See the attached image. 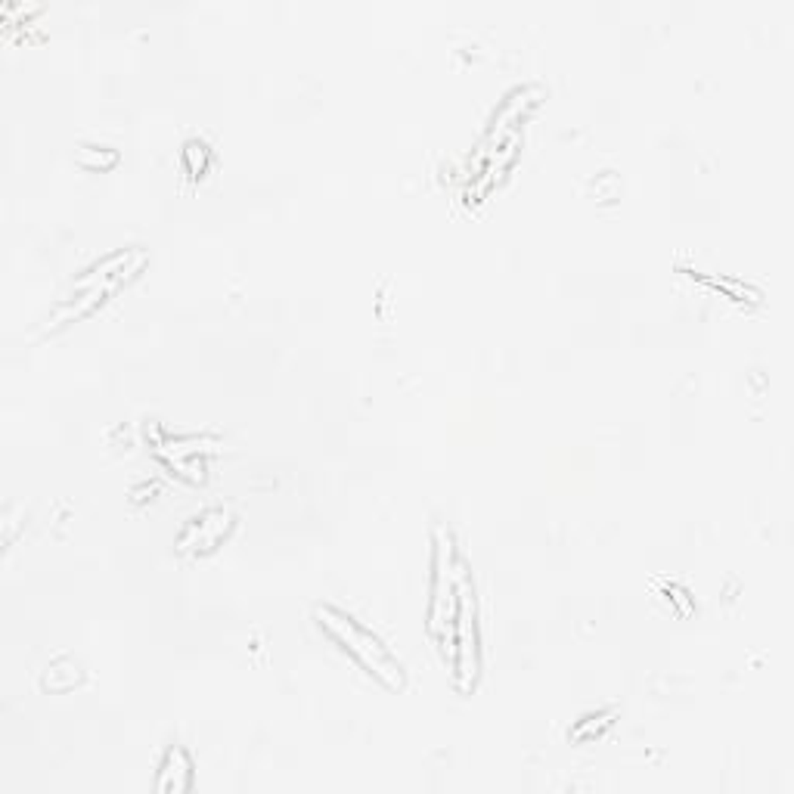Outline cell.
Here are the masks:
<instances>
[{"instance_id": "cell-2", "label": "cell", "mask_w": 794, "mask_h": 794, "mask_svg": "<svg viewBox=\"0 0 794 794\" xmlns=\"http://www.w3.org/2000/svg\"><path fill=\"white\" fill-rule=\"evenodd\" d=\"M317 624L329 639L341 645L367 674H373L388 689H403L407 686V668L403 661L382 643L369 627H363L354 615L335 608V605H320Z\"/></svg>"}, {"instance_id": "cell-3", "label": "cell", "mask_w": 794, "mask_h": 794, "mask_svg": "<svg viewBox=\"0 0 794 794\" xmlns=\"http://www.w3.org/2000/svg\"><path fill=\"white\" fill-rule=\"evenodd\" d=\"M171 776H184V779H190V782H193V760L184 748H177V745H174V748H168V755L159 766V779H156L159 791H168Z\"/></svg>"}, {"instance_id": "cell-5", "label": "cell", "mask_w": 794, "mask_h": 794, "mask_svg": "<svg viewBox=\"0 0 794 794\" xmlns=\"http://www.w3.org/2000/svg\"><path fill=\"white\" fill-rule=\"evenodd\" d=\"M608 717H611V714H593L596 723H587V717H583L581 723L574 726V732H571V736L581 738V742H590V738H593V726H596V732H599V729H602V726H608V723H611Z\"/></svg>"}, {"instance_id": "cell-4", "label": "cell", "mask_w": 794, "mask_h": 794, "mask_svg": "<svg viewBox=\"0 0 794 794\" xmlns=\"http://www.w3.org/2000/svg\"><path fill=\"white\" fill-rule=\"evenodd\" d=\"M184 165L190 168V174H199L205 171V165H208V146L202 143V140H186V146H184Z\"/></svg>"}, {"instance_id": "cell-1", "label": "cell", "mask_w": 794, "mask_h": 794, "mask_svg": "<svg viewBox=\"0 0 794 794\" xmlns=\"http://www.w3.org/2000/svg\"><path fill=\"white\" fill-rule=\"evenodd\" d=\"M143 264H146V252L140 246H131V248H121V252L106 255L103 261H97L93 267H87V271L81 273L75 282H72V289L63 295V298H59V305L50 311V317H47L44 326L56 329V326H65V323H72V320L87 317L93 307H99L112 292H116L121 282H127L137 271H143Z\"/></svg>"}]
</instances>
